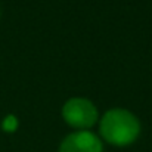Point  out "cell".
Wrapping results in <instances>:
<instances>
[{"mask_svg":"<svg viewBox=\"0 0 152 152\" xmlns=\"http://www.w3.org/2000/svg\"><path fill=\"white\" fill-rule=\"evenodd\" d=\"M140 133L137 118L126 109H111L101 121V134L103 139L115 146L133 143Z\"/></svg>","mask_w":152,"mask_h":152,"instance_id":"6da1fadb","label":"cell"},{"mask_svg":"<svg viewBox=\"0 0 152 152\" xmlns=\"http://www.w3.org/2000/svg\"><path fill=\"white\" fill-rule=\"evenodd\" d=\"M62 115L65 121L75 129H89L98 120V111L95 105L87 99L72 98L64 105Z\"/></svg>","mask_w":152,"mask_h":152,"instance_id":"7a4b0ae2","label":"cell"},{"mask_svg":"<svg viewBox=\"0 0 152 152\" xmlns=\"http://www.w3.org/2000/svg\"><path fill=\"white\" fill-rule=\"evenodd\" d=\"M59 152H102V142L93 133L81 130L68 134L62 140Z\"/></svg>","mask_w":152,"mask_h":152,"instance_id":"3957f363","label":"cell"},{"mask_svg":"<svg viewBox=\"0 0 152 152\" xmlns=\"http://www.w3.org/2000/svg\"><path fill=\"white\" fill-rule=\"evenodd\" d=\"M16 127H18V121H16V118H15L13 115H9V117L4 118V121H3V129H4L6 132H13Z\"/></svg>","mask_w":152,"mask_h":152,"instance_id":"277c9868","label":"cell"}]
</instances>
